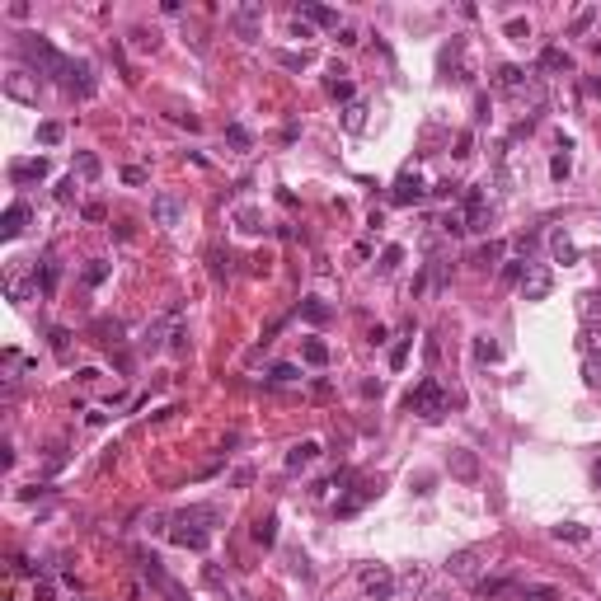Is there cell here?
<instances>
[{
  "instance_id": "30",
  "label": "cell",
  "mask_w": 601,
  "mask_h": 601,
  "mask_svg": "<svg viewBox=\"0 0 601 601\" xmlns=\"http://www.w3.org/2000/svg\"><path fill=\"white\" fill-rule=\"evenodd\" d=\"M235 226L250 230V235H259V230H263V216L254 212V207H240V212H235Z\"/></svg>"
},
{
  "instance_id": "45",
  "label": "cell",
  "mask_w": 601,
  "mask_h": 601,
  "mask_svg": "<svg viewBox=\"0 0 601 601\" xmlns=\"http://www.w3.org/2000/svg\"><path fill=\"white\" fill-rule=\"evenodd\" d=\"M38 141H43V146H57V141H61V123H43V127H38Z\"/></svg>"
},
{
  "instance_id": "55",
  "label": "cell",
  "mask_w": 601,
  "mask_h": 601,
  "mask_svg": "<svg viewBox=\"0 0 601 601\" xmlns=\"http://www.w3.org/2000/svg\"><path fill=\"white\" fill-rule=\"evenodd\" d=\"M123 183H146V170H136V165H127V170H123Z\"/></svg>"
},
{
  "instance_id": "19",
  "label": "cell",
  "mask_w": 601,
  "mask_h": 601,
  "mask_svg": "<svg viewBox=\"0 0 601 601\" xmlns=\"http://www.w3.org/2000/svg\"><path fill=\"white\" fill-rule=\"evenodd\" d=\"M451 475H461V479H479V461H475V451H451Z\"/></svg>"
},
{
  "instance_id": "18",
  "label": "cell",
  "mask_w": 601,
  "mask_h": 601,
  "mask_svg": "<svg viewBox=\"0 0 601 601\" xmlns=\"http://www.w3.org/2000/svg\"><path fill=\"white\" fill-rule=\"evenodd\" d=\"M493 85H498V90H526V71L522 66H498V76H493Z\"/></svg>"
},
{
  "instance_id": "35",
  "label": "cell",
  "mask_w": 601,
  "mask_h": 601,
  "mask_svg": "<svg viewBox=\"0 0 601 601\" xmlns=\"http://www.w3.org/2000/svg\"><path fill=\"white\" fill-rule=\"evenodd\" d=\"M371 493H376V488H366V484H362V488H357V493H352V498H343V503H339V517H352V512L362 508V503L371 498Z\"/></svg>"
},
{
  "instance_id": "49",
  "label": "cell",
  "mask_w": 601,
  "mask_h": 601,
  "mask_svg": "<svg viewBox=\"0 0 601 601\" xmlns=\"http://www.w3.org/2000/svg\"><path fill=\"white\" fill-rule=\"evenodd\" d=\"M366 108H362V103H348V118H343V123H348V132H362V123H366Z\"/></svg>"
},
{
  "instance_id": "25",
  "label": "cell",
  "mask_w": 601,
  "mask_h": 601,
  "mask_svg": "<svg viewBox=\"0 0 601 601\" xmlns=\"http://www.w3.org/2000/svg\"><path fill=\"white\" fill-rule=\"evenodd\" d=\"M24 221H29V207H24V202H14L10 212H5V240H14V235H19V230H24Z\"/></svg>"
},
{
  "instance_id": "44",
  "label": "cell",
  "mask_w": 601,
  "mask_h": 601,
  "mask_svg": "<svg viewBox=\"0 0 601 601\" xmlns=\"http://www.w3.org/2000/svg\"><path fill=\"white\" fill-rule=\"evenodd\" d=\"M592 19H597V5L578 10V14H573V34H587V29H592Z\"/></svg>"
},
{
  "instance_id": "6",
  "label": "cell",
  "mask_w": 601,
  "mask_h": 601,
  "mask_svg": "<svg viewBox=\"0 0 601 601\" xmlns=\"http://www.w3.org/2000/svg\"><path fill=\"white\" fill-rule=\"evenodd\" d=\"M418 197H423V179H418L413 170H404V174L395 179V188H390V202H395V207H413Z\"/></svg>"
},
{
  "instance_id": "28",
  "label": "cell",
  "mask_w": 601,
  "mask_h": 601,
  "mask_svg": "<svg viewBox=\"0 0 601 601\" xmlns=\"http://www.w3.org/2000/svg\"><path fill=\"white\" fill-rule=\"evenodd\" d=\"M555 540H573V545H582V540H592V531H587V526H578V522H564V526H555Z\"/></svg>"
},
{
  "instance_id": "37",
  "label": "cell",
  "mask_w": 601,
  "mask_h": 601,
  "mask_svg": "<svg viewBox=\"0 0 601 601\" xmlns=\"http://www.w3.org/2000/svg\"><path fill=\"white\" fill-rule=\"evenodd\" d=\"M94 334H99V343H108V348H113L123 329H118V319H94Z\"/></svg>"
},
{
  "instance_id": "1",
  "label": "cell",
  "mask_w": 601,
  "mask_h": 601,
  "mask_svg": "<svg viewBox=\"0 0 601 601\" xmlns=\"http://www.w3.org/2000/svg\"><path fill=\"white\" fill-rule=\"evenodd\" d=\"M212 522H221V508H188V512H179L174 517V526H170V540L174 545H183V550H207L212 545Z\"/></svg>"
},
{
  "instance_id": "27",
  "label": "cell",
  "mask_w": 601,
  "mask_h": 601,
  "mask_svg": "<svg viewBox=\"0 0 601 601\" xmlns=\"http://www.w3.org/2000/svg\"><path fill=\"white\" fill-rule=\"evenodd\" d=\"M568 170H573V155H568V141H564V146L555 150V160H550V174L564 183V179H568Z\"/></svg>"
},
{
  "instance_id": "9",
  "label": "cell",
  "mask_w": 601,
  "mask_h": 601,
  "mask_svg": "<svg viewBox=\"0 0 601 601\" xmlns=\"http://www.w3.org/2000/svg\"><path fill=\"white\" fill-rule=\"evenodd\" d=\"M150 216H155V226H179V216H183V202L174 193H160L155 202H150Z\"/></svg>"
},
{
  "instance_id": "13",
  "label": "cell",
  "mask_w": 601,
  "mask_h": 601,
  "mask_svg": "<svg viewBox=\"0 0 601 601\" xmlns=\"http://www.w3.org/2000/svg\"><path fill=\"white\" fill-rule=\"evenodd\" d=\"M10 179H14V183L47 179V160H43V155H38V160H14V165H10Z\"/></svg>"
},
{
  "instance_id": "38",
  "label": "cell",
  "mask_w": 601,
  "mask_h": 601,
  "mask_svg": "<svg viewBox=\"0 0 601 601\" xmlns=\"http://www.w3.org/2000/svg\"><path fill=\"white\" fill-rule=\"evenodd\" d=\"M475 357H479V362H498V343L488 339V334H484V339H475Z\"/></svg>"
},
{
  "instance_id": "14",
  "label": "cell",
  "mask_w": 601,
  "mask_h": 601,
  "mask_svg": "<svg viewBox=\"0 0 601 601\" xmlns=\"http://www.w3.org/2000/svg\"><path fill=\"white\" fill-rule=\"evenodd\" d=\"M296 19L319 24V29H339V10H329V5H301V10H296Z\"/></svg>"
},
{
  "instance_id": "31",
  "label": "cell",
  "mask_w": 601,
  "mask_h": 601,
  "mask_svg": "<svg viewBox=\"0 0 601 601\" xmlns=\"http://www.w3.org/2000/svg\"><path fill=\"white\" fill-rule=\"evenodd\" d=\"M132 47H136V52H155L160 34H155V29H132Z\"/></svg>"
},
{
  "instance_id": "33",
  "label": "cell",
  "mask_w": 601,
  "mask_h": 601,
  "mask_svg": "<svg viewBox=\"0 0 601 601\" xmlns=\"http://www.w3.org/2000/svg\"><path fill=\"white\" fill-rule=\"evenodd\" d=\"M76 174H80V179H99V155L80 150V155H76Z\"/></svg>"
},
{
  "instance_id": "43",
  "label": "cell",
  "mask_w": 601,
  "mask_h": 601,
  "mask_svg": "<svg viewBox=\"0 0 601 601\" xmlns=\"http://www.w3.org/2000/svg\"><path fill=\"white\" fill-rule=\"evenodd\" d=\"M14 573H29V578H43V564H34L29 555H14Z\"/></svg>"
},
{
  "instance_id": "8",
  "label": "cell",
  "mask_w": 601,
  "mask_h": 601,
  "mask_svg": "<svg viewBox=\"0 0 601 601\" xmlns=\"http://www.w3.org/2000/svg\"><path fill=\"white\" fill-rule=\"evenodd\" d=\"M5 94L19 99V103H38V80L29 76V71H10V76H5Z\"/></svg>"
},
{
  "instance_id": "22",
  "label": "cell",
  "mask_w": 601,
  "mask_h": 601,
  "mask_svg": "<svg viewBox=\"0 0 601 601\" xmlns=\"http://www.w3.org/2000/svg\"><path fill=\"white\" fill-rule=\"evenodd\" d=\"M301 357H306L310 366H324V362H329V343H324V339H306V343H301Z\"/></svg>"
},
{
  "instance_id": "52",
  "label": "cell",
  "mask_w": 601,
  "mask_h": 601,
  "mask_svg": "<svg viewBox=\"0 0 601 601\" xmlns=\"http://www.w3.org/2000/svg\"><path fill=\"white\" fill-rule=\"evenodd\" d=\"M329 94L334 99H352V80H329Z\"/></svg>"
},
{
  "instance_id": "47",
  "label": "cell",
  "mask_w": 601,
  "mask_h": 601,
  "mask_svg": "<svg viewBox=\"0 0 601 601\" xmlns=\"http://www.w3.org/2000/svg\"><path fill=\"white\" fill-rule=\"evenodd\" d=\"M212 277H230V254L212 250Z\"/></svg>"
},
{
  "instance_id": "29",
  "label": "cell",
  "mask_w": 601,
  "mask_h": 601,
  "mask_svg": "<svg viewBox=\"0 0 601 601\" xmlns=\"http://www.w3.org/2000/svg\"><path fill=\"white\" fill-rule=\"evenodd\" d=\"M301 315H306L310 324H324V319H329V306H324L319 296H310V301H301Z\"/></svg>"
},
{
  "instance_id": "39",
  "label": "cell",
  "mask_w": 601,
  "mask_h": 601,
  "mask_svg": "<svg viewBox=\"0 0 601 601\" xmlns=\"http://www.w3.org/2000/svg\"><path fill=\"white\" fill-rule=\"evenodd\" d=\"M34 601H57V582H52V578H34Z\"/></svg>"
},
{
  "instance_id": "57",
  "label": "cell",
  "mask_w": 601,
  "mask_h": 601,
  "mask_svg": "<svg viewBox=\"0 0 601 601\" xmlns=\"http://www.w3.org/2000/svg\"><path fill=\"white\" fill-rule=\"evenodd\" d=\"M592 475H597V484H601V461H597V470H592Z\"/></svg>"
},
{
  "instance_id": "2",
  "label": "cell",
  "mask_w": 601,
  "mask_h": 601,
  "mask_svg": "<svg viewBox=\"0 0 601 601\" xmlns=\"http://www.w3.org/2000/svg\"><path fill=\"white\" fill-rule=\"evenodd\" d=\"M19 47H24V57H29V61L38 66V76H52V80L61 85V90H66L71 66H76V61H66V57L57 52V47L47 43V38H38V34H24V38H19Z\"/></svg>"
},
{
  "instance_id": "17",
  "label": "cell",
  "mask_w": 601,
  "mask_h": 601,
  "mask_svg": "<svg viewBox=\"0 0 601 601\" xmlns=\"http://www.w3.org/2000/svg\"><path fill=\"white\" fill-rule=\"evenodd\" d=\"M315 456H319V442H296L292 451H287V470H306V466H315Z\"/></svg>"
},
{
  "instance_id": "46",
  "label": "cell",
  "mask_w": 601,
  "mask_h": 601,
  "mask_svg": "<svg viewBox=\"0 0 601 601\" xmlns=\"http://www.w3.org/2000/svg\"><path fill=\"white\" fill-rule=\"evenodd\" d=\"M399 259H404V250H399V245H390V250L381 254V272H395V268H399Z\"/></svg>"
},
{
  "instance_id": "5",
  "label": "cell",
  "mask_w": 601,
  "mask_h": 601,
  "mask_svg": "<svg viewBox=\"0 0 601 601\" xmlns=\"http://www.w3.org/2000/svg\"><path fill=\"white\" fill-rule=\"evenodd\" d=\"M362 587H366V597L371 601H390L395 597V578H390V568H362Z\"/></svg>"
},
{
  "instance_id": "36",
  "label": "cell",
  "mask_w": 601,
  "mask_h": 601,
  "mask_svg": "<svg viewBox=\"0 0 601 601\" xmlns=\"http://www.w3.org/2000/svg\"><path fill=\"white\" fill-rule=\"evenodd\" d=\"M268 376H272V386H292V381H301V371H296L292 362H277Z\"/></svg>"
},
{
  "instance_id": "50",
  "label": "cell",
  "mask_w": 601,
  "mask_h": 601,
  "mask_svg": "<svg viewBox=\"0 0 601 601\" xmlns=\"http://www.w3.org/2000/svg\"><path fill=\"white\" fill-rule=\"evenodd\" d=\"M526 277V259H512L508 268H503V282H522Z\"/></svg>"
},
{
  "instance_id": "42",
  "label": "cell",
  "mask_w": 601,
  "mask_h": 601,
  "mask_svg": "<svg viewBox=\"0 0 601 601\" xmlns=\"http://www.w3.org/2000/svg\"><path fill=\"white\" fill-rule=\"evenodd\" d=\"M456 160H466V155H475V132H461L456 136V150H451Z\"/></svg>"
},
{
  "instance_id": "34",
  "label": "cell",
  "mask_w": 601,
  "mask_h": 601,
  "mask_svg": "<svg viewBox=\"0 0 601 601\" xmlns=\"http://www.w3.org/2000/svg\"><path fill=\"white\" fill-rule=\"evenodd\" d=\"M578 348L587 352V357H597L601 352V324H587V329H582V339H578Z\"/></svg>"
},
{
  "instance_id": "11",
  "label": "cell",
  "mask_w": 601,
  "mask_h": 601,
  "mask_svg": "<svg viewBox=\"0 0 601 601\" xmlns=\"http://www.w3.org/2000/svg\"><path fill=\"white\" fill-rule=\"evenodd\" d=\"M479 559H484V550H456V555L446 559V573H451V578H475Z\"/></svg>"
},
{
  "instance_id": "54",
  "label": "cell",
  "mask_w": 601,
  "mask_h": 601,
  "mask_svg": "<svg viewBox=\"0 0 601 601\" xmlns=\"http://www.w3.org/2000/svg\"><path fill=\"white\" fill-rule=\"evenodd\" d=\"M52 348H57L61 357H66V348H71V334H66V329H52Z\"/></svg>"
},
{
  "instance_id": "48",
  "label": "cell",
  "mask_w": 601,
  "mask_h": 601,
  "mask_svg": "<svg viewBox=\"0 0 601 601\" xmlns=\"http://www.w3.org/2000/svg\"><path fill=\"white\" fill-rule=\"evenodd\" d=\"M582 381H587L592 390H601V362H597V357H587V366H582Z\"/></svg>"
},
{
  "instance_id": "7",
  "label": "cell",
  "mask_w": 601,
  "mask_h": 601,
  "mask_svg": "<svg viewBox=\"0 0 601 601\" xmlns=\"http://www.w3.org/2000/svg\"><path fill=\"white\" fill-rule=\"evenodd\" d=\"M230 24H235V34L245 38V43H254V38H259V24H263V5H240V10L230 14Z\"/></svg>"
},
{
  "instance_id": "53",
  "label": "cell",
  "mask_w": 601,
  "mask_h": 601,
  "mask_svg": "<svg viewBox=\"0 0 601 601\" xmlns=\"http://www.w3.org/2000/svg\"><path fill=\"white\" fill-rule=\"evenodd\" d=\"M404 362H409V339H404V343H395V352H390V366H395V371H399Z\"/></svg>"
},
{
  "instance_id": "56",
  "label": "cell",
  "mask_w": 601,
  "mask_h": 601,
  "mask_svg": "<svg viewBox=\"0 0 601 601\" xmlns=\"http://www.w3.org/2000/svg\"><path fill=\"white\" fill-rule=\"evenodd\" d=\"M85 221H103V207L99 202H85Z\"/></svg>"
},
{
  "instance_id": "26",
  "label": "cell",
  "mask_w": 601,
  "mask_h": 601,
  "mask_svg": "<svg viewBox=\"0 0 601 601\" xmlns=\"http://www.w3.org/2000/svg\"><path fill=\"white\" fill-rule=\"evenodd\" d=\"M226 141L235 150H254V136H250V127H245V123H230L226 127Z\"/></svg>"
},
{
  "instance_id": "23",
  "label": "cell",
  "mask_w": 601,
  "mask_h": 601,
  "mask_svg": "<svg viewBox=\"0 0 601 601\" xmlns=\"http://www.w3.org/2000/svg\"><path fill=\"white\" fill-rule=\"evenodd\" d=\"M512 597H517V601H564L555 587H522V582L512 587Z\"/></svg>"
},
{
  "instance_id": "40",
  "label": "cell",
  "mask_w": 601,
  "mask_h": 601,
  "mask_svg": "<svg viewBox=\"0 0 601 601\" xmlns=\"http://www.w3.org/2000/svg\"><path fill=\"white\" fill-rule=\"evenodd\" d=\"M277 61H282L287 71H306V66H310V57H306V52H277Z\"/></svg>"
},
{
  "instance_id": "3",
  "label": "cell",
  "mask_w": 601,
  "mask_h": 601,
  "mask_svg": "<svg viewBox=\"0 0 601 601\" xmlns=\"http://www.w3.org/2000/svg\"><path fill=\"white\" fill-rule=\"evenodd\" d=\"M404 409H413V413H418V418H428V423H437L446 413V390L437 386V381H418V386L409 390V399H404Z\"/></svg>"
},
{
  "instance_id": "10",
  "label": "cell",
  "mask_w": 601,
  "mask_h": 601,
  "mask_svg": "<svg viewBox=\"0 0 601 601\" xmlns=\"http://www.w3.org/2000/svg\"><path fill=\"white\" fill-rule=\"evenodd\" d=\"M550 282H555V277H550V268H526L522 296H526V301H545V296H550Z\"/></svg>"
},
{
  "instance_id": "32",
  "label": "cell",
  "mask_w": 601,
  "mask_h": 601,
  "mask_svg": "<svg viewBox=\"0 0 601 601\" xmlns=\"http://www.w3.org/2000/svg\"><path fill=\"white\" fill-rule=\"evenodd\" d=\"M254 540H259V545L277 540V517H259V522H254Z\"/></svg>"
},
{
  "instance_id": "41",
  "label": "cell",
  "mask_w": 601,
  "mask_h": 601,
  "mask_svg": "<svg viewBox=\"0 0 601 601\" xmlns=\"http://www.w3.org/2000/svg\"><path fill=\"white\" fill-rule=\"evenodd\" d=\"M103 277H108V263H103V259H90V268H85V282H90V287H99Z\"/></svg>"
},
{
  "instance_id": "58",
  "label": "cell",
  "mask_w": 601,
  "mask_h": 601,
  "mask_svg": "<svg viewBox=\"0 0 601 601\" xmlns=\"http://www.w3.org/2000/svg\"><path fill=\"white\" fill-rule=\"evenodd\" d=\"M85 601H90V597H85Z\"/></svg>"
},
{
  "instance_id": "21",
  "label": "cell",
  "mask_w": 601,
  "mask_h": 601,
  "mask_svg": "<svg viewBox=\"0 0 601 601\" xmlns=\"http://www.w3.org/2000/svg\"><path fill=\"white\" fill-rule=\"evenodd\" d=\"M498 259H503V245H498V240H488V245H479V250L470 254V263H475V268H493Z\"/></svg>"
},
{
  "instance_id": "51",
  "label": "cell",
  "mask_w": 601,
  "mask_h": 601,
  "mask_svg": "<svg viewBox=\"0 0 601 601\" xmlns=\"http://www.w3.org/2000/svg\"><path fill=\"white\" fill-rule=\"evenodd\" d=\"M508 38L526 43V38H531V24H526V19H508Z\"/></svg>"
},
{
  "instance_id": "16",
  "label": "cell",
  "mask_w": 601,
  "mask_h": 601,
  "mask_svg": "<svg viewBox=\"0 0 601 601\" xmlns=\"http://www.w3.org/2000/svg\"><path fill=\"white\" fill-rule=\"evenodd\" d=\"M550 254H555V263H578V245H573V240L564 235V230H555V235H550Z\"/></svg>"
},
{
  "instance_id": "24",
  "label": "cell",
  "mask_w": 601,
  "mask_h": 601,
  "mask_svg": "<svg viewBox=\"0 0 601 601\" xmlns=\"http://www.w3.org/2000/svg\"><path fill=\"white\" fill-rule=\"evenodd\" d=\"M57 282H61V263L47 259L43 272H38V287H43V296H57Z\"/></svg>"
},
{
  "instance_id": "12",
  "label": "cell",
  "mask_w": 601,
  "mask_h": 601,
  "mask_svg": "<svg viewBox=\"0 0 601 601\" xmlns=\"http://www.w3.org/2000/svg\"><path fill=\"white\" fill-rule=\"evenodd\" d=\"M66 94H76V99H90V94H94V71L85 66V61H76V66H71Z\"/></svg>"
},
{
  "instance_id": "4",
  "label": "cell",
  "mask_w": 601,
  "mask_h": 601,
  "mask_svg": "<svg viewBox=\"0 0 601 601\" xmlns=\"http://www.w3.org/2000/svg\"><path fill=\"white\" fill-rule=\"evenodd\" d=\"M141 573H146V582H150V587H155V592H160V597H165V601H193V597H188V587H183V582H174L170 573L160 568V559H155V555H141Z\"/></svg>"
},
{
  "instance_id": "15",
  "label": "cell",
  "mask_w": 601,
  "mask_h": 601,
  "mask_svg": "<svg viewBox=\"0 0 601 601\" xmlns=\"http://www.w3.org/2000/svg\"><path fill=\"white\" fill-rule=\"evenodd\" d=\"M540 66L550 71V76H568V71H573V57H568L564 47H545V52H540Z\"/></svg>"
},
{
  "instance_id": "20",
  "label": "cell",
  "mask_w": 601,
  "mask_h": 601,
  "mask_svg": "<svg viewBox=\"0 0 601 601\" xmlns=\"http://www.w3.org/2000/svg\"><path fill=\"white\" fill-rule=\"evenodd\" d=\"M512 587H517L512 578H479V582H475L479 597H512Z\"/></svg>"
}]
</instances>
